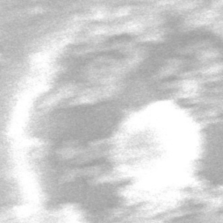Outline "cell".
<instances>
[{
	"mask_svg": "<svg viewBox=\"0 0 223 223\" xmlns=\"http://www.w3.org/2000/svg\"><path fill=\"white\" fill-rule=\"evenodd\" d=\"M131 133L146 149L149 179L160 189L182 185L197 163L203 144L200 124L180 105L153 102L128 122Z\"/></svg>",
	"mask_w": 223,
	"mask_h": 223,
	"instance_id": "1",
	"label": "cell"
}]
</instances>
